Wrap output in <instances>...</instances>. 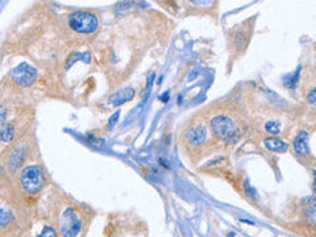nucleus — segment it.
I'll return each mask as SVG.
<instances>
[{"label": "nucleus", "instance_id": "9", "mask_svg": "<svg viewBox=\"0 0 316 237\" xmlns=\"http://www.w3.org/2000/svg\"><path fill=\"white\" fill-rule=\"evenodd\" d=\"M265 146H266L269 150L278 152V153H283V152H286L287 148H289L285 141L276 138V137H269V138H266V140H265Z\"/></svg>", "mask_w": 316, "mask_h": 237}, {"label": "nucleus", "instance_id": "5", "mask_svg": "<svg viewBox=\"0 0 316 237\" xmlns=\"http://www.w3.org/2000/svg\"><path fill=\"white\" fill-rule=\"evenodd\" d=\"M37 77V71L28 63H21L15 67L11 73V78L20 86H31Z\"/></svg>", "mask_w": 316, "mask_h": 237}, {"label": "nucleus", "instance_id": "16", "mask_svg": "<svg viewBox=\"0 0 316 237\" xmlns=\"http://www.w3.org/2000/svg\"><path fill=\"white\" fill-rule=\"evenodd\" d=\"M39 237H57V232L52 227H45L39 235Z\"/></svg>", "mask_w": 316, "mask_h": 237}, {"label": "nucleus", "instance_id": "13", "mask_svg": "<svg viewBox=\"0 0 316 237\" xmlns=\"http://www.w3.org/2000/svg\"><path fill=\"white\" fill-rule=\"evenodd\" d=\"M299 69L296 70V73H291L290 75L285 77V80H283V84H285L286 87L290 88V90H293L295 88L296 83H298V79H299Z\"/></svg>", "mask_w": 316, "mask_h": 237}, {"label": "nucleus", "instance_id": "3", "mask_svg": "<svg viewBox=\"0 0 316 237\" xmlns=\"http://www.w3.org/2000/svg\"><path fill=\"white\" fill-rule=\"evenodd\" d=\"M98 24L99 22H98L97 15L91 12L78 11L71 13L69 18V25L71 26V29L79 33H92L97 31Z\"/></svg>", "mask_w": 316, "mask_h": 237}, {"label": "nucleus", "instance_id": "11", "mask_svg": "<svg viewBox=\"0 0 316 237\" xmlns=\"http://www.w3.org/2000/svg\"><path fill=\"white\" fill-rule=\"evenodd\" d=\"M303 210L304 214L307 216H315L316 215V197L307 198L304 203H303Z\"/></svg>", "mask_w": 316, "mask_h": 237}, {"label": "nucleus", "instance_id": "2", "mask_svg": "<svg viewBox=\"0 0 316 237\" xmlns=\"http://www.w3.org/2000/svg\"><path fill=\"white\" fill-rule=\"evenodd\" d=\"M20 182L26 193L35 194L44 186V173L37 165L26 166L20 174Z\"/></svg>", "mask_w": 316, "mask_h": 237}, {"label": "nucleus", "instance_id": "10", "mask_svg": "<svg viewBox=\"0 0 316 237\" xmlns=\"http://www.w3.org/2000/svg\"><path fill=\"white\" fill-rule=\"evenodd\" d=\"M22 157H24V154H22V148L21 146H18L16 149L13 150L12 156H11V159H9V167H11L12 170H16V169L20 166V163L22 162Z\"/></svg>", "mask_w": 316, "mask_h": 237}, {"label": "nucleus", "instance_id": "6", "mask_svg": "<svg viewBox=\"0 0 316 237\" xmlns=\"http://www.w3.org/2000/svg\"><path fill=\"white\" fill-rule=\"evenodd\" d=\"M133 97H135V90L133 88H124V90H120V91L114 94L110 98V103L112 105H120L125 103V101L132 100Z\"/></svg>", "mask_w": 316, "mask_h": 237}, {"label": "nucleus", "instance_id": "17", "mask_svg": "<svg viewBox=\"0 0 316 237\" xmlns=\"http://www.w3.org/2000/svg\"><path fill=\"white\" fill-rule=\"evenodd\" d=\"M244 189H245V193H246V195H248V197L257 198V194H256L255 189H252V187H250V184H249V182H248V180H245Z\"/></svg>", "mask_w": 316, "mask_h": 237}, {"label": "nucleus", "instance_id": "19", "mask_svg": "<svg viewBox=\"0 0 316 237\" xmlns=\"http://www.w3.org/2000/svg\"><path fill=\"white\" fill-rule=\"evenodd\" d=\"M118 115H120V112L118 111L116 114H114L112 116H111L110 123H108V128H112L115 125V124H116V121H118Z\"/></svg>", "mask_w": 316, "mask_h": 237}, {"label": "nucleus", "instance_id": "14", "mask_svg": "<svg viewBox=\"0 0 316 237\" xmlns=\"http://www.w3.org/2000/svg\"><path fill=\"white\" fill-rule=\"evenodd\" d=\"M13 219L12 212L8 211L5 207L1 208V216H0V223H1V227H5L7 224L11 223V220Z\"/></svg>", "mask_w": 316, "mask_h": 237}, {"label": "nucleus", "instance_id": "7", "mask_svg": "<svg viewBox=\"0 0 316 237\" xmlns=\"http://www.w3.org/2000/svg\"><path fill=\"white\" fill-rule=\"evenodd\" d=\"M207 138V129L203 125H198L193 128L191 131L187 133V140L193 145L203 144Z\"/></svg>", "mask_w": 316, "mask_h": 237}, {"label": "nucleus", "instance_id": "12", "mask_svg": "<svg viewBox=\"0 0 316 237\" xmlns=\"http://www.w3.org/2000/svg\"><path fill=\"white\" fill-rule=\"evenodd\" d=\"M1 141L3 142H9L13 138V127L11 124H3L1 127V133H0Z\"/></svg>", "mask_w": 316, "mask_h": 237}, {"label": "nucleus", "instance_id": "4", "mask_svg": "<svg viewBox=\"0 0 316 237\" xmlns=\"http://www.w3.org/2000/svg\"><path fill=\"white\" fill-rule=\"evenodd\" d=\"M59 227L63 237H77L82 229V221L73 208H67L62 215Z\"/></svg>", "mask_w": 316, "mask_h": 237}, {"label": "nucleus", "instance_id": "1", "mask_svg": "<svg viewBox=\"0 0 316 237\" xmlns=\"http://www.w3.org/2000/svg\"><path fill=\"white\" fill-rule=\"evenodd\" d=\"M211 128L216 136L228 144H233L238 140V128L227 116H216L212 118Z\"/></svg>", "mask_w": 316, "mask_h": 237}, {"label": "nucleus", "instance_id": "15", "mask_svg": "<svg viewBox=\"0 0 316 237\" xmlns=\"http://www.w3.org/2000/svg\"><path fill=\"white\" fill-rule=\"evenodd\" d=\"M265 129L269 133L276 135V133H279V131H281V124L278 123V121H268V123L265 124Z\"/></svg>", "mask_w": 316, "mask_h": 237}, {"label": "nucleus", "instance_id": "8", "mask_svg": "<svg viewBox=\"0 0 316 237\" xmlns=\"http://www.w3.org/2000/svg\"><path fill=\"white\" fill-rule=\"evenodd\" d=\"M308 135L307 132H300L298 136L295 137L294 140V148L295 152L298 154H302V156H306V154L310 153V149H308Z\"/></svg>", "mask_w": 316, "mask_h": 237}, {"label": "nucleus", "instance_id": "20", "mask_svg": "<svg viewBox=\"0 0 316 237\" xmlns=\"http://www.w3.org/2000/svg\"><path fill=\"white\" fill-rule=\"evenodd\" d=\"M169 97H170V95H169V92H165V94H163L162 97H161V99H162V101H167L166 99H167V98H169Z\"/></svg>", "mask_w": 316, "mask_h": 237}, {"label": "nucleus", "instance_id": "21", "mask_svg": "<svg viewBox=\"0 0 316 237\" xmlns=\"http://www.w3.org/2000/svg\"><path fill=\"white\" fill-rule=\"evenodd\" d=\"M315 174V180H314V193H316V171H314Z\"/></svg>", "mask_w": 316, "mask_h": 237}, {"label": "nucleus", "instance_id": "18", "mask_svg": "<svg viewBox=\"0 0 316 237\" xmlns=\"http://www.w3.org/2000/svg\"><path fill=\"white\" fill-rule=\"evenodd\" d=\"M307 99H308V101H310V103L315 104V103H316V88H314V90H311V91L308 92Z\"/></svg>", "mask_w": 316, "mask_h": 237}]
</instances>
